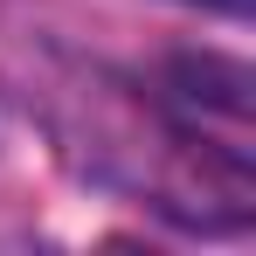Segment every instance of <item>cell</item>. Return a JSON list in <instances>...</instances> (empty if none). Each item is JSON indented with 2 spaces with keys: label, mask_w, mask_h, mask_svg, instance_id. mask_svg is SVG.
Listing matches in <instances>:
<instances>
[{
  "label": "cell",
  "mask_w": 256,
  "mask_h": 256,
  "mask_svg": "<svg viewBox=\"0 0 256 256\" xmlns=\"http://www.w3.org/2000/svg\"><path fill=\"white\" fill-rule=\"evenodd\" d=\"M187 7H222V14H236L242 0H187Z\"/></svg>",
  "instance_id": "cell-1"
}]
</instances>
